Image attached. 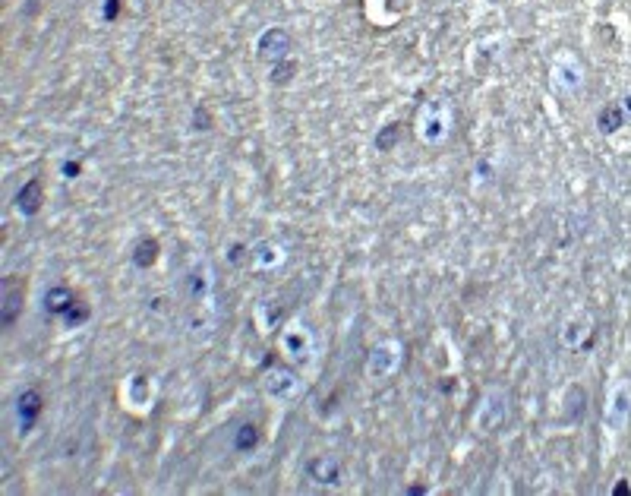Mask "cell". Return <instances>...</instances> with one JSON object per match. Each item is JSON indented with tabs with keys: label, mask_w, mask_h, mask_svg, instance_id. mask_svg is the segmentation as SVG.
<instances>
[{
	"label": "cell",
	"mask_w": 631,
	"mask_h": 496,
	"mask_svg": "<svg viewBox=\"0 0 631 496\" xmlns=\"http://www.w3.org/2000/svg\"><path fill=\"white\" fill-rule=\"evenodd\" d=\"M89 316H92V310L85 307L83 301H76V304H73V310L63 316V323H67V329H76V326H83Z\"/></svg>",
	"instance_id": "obj_12"
},
{
	"label": "cell",
	"mask_w": 631,
	"mask_h": 496,
	"mask_svg": "<svg viewBox=\"0 0 631 496\" xmlns=\"http://www.w3.org/2000/svg\"><path fill=\"white\" fill-rule=\"evenodd\" d=\"M306 474H310V480H316V484H338L341 465H338V458H332V455H316L313 462L306 465Z\"/></svg>",
	"instance_id": "obj_3"
},
{
	"label": "cell",
	"mask_w": 631,
	"mask_h": 496,
	"mask_svg": "<svg viewBox=\"0 0 631 496\" xmlns=\"http://www.w3.org/2000/svg\"><path fill=\"white\" fill-rule=\"evenodd\" d=\"M23 301H26V291L19 288L16 281L6 284V297H4V310H0V326L4 329H10L13 323H16L19 310H23Z\"/></svg>",
	"instance_id": "obj_5"
},
{
	"label": "cell",
	"mask_w": 631,
	"mask_h": 496,
	"mask_svg": "<svg viewBox=\"0 0 631 496\" xmlns=\"http://www.w3.org/2000/svg\"><path fill=\"white\" fill-rule=\"evenodd\" d=\"M79 174H83V165L79 162H63V177H79Z\"/></svg>",
	"instance_id": "obj_15"
},
{
	"label": "cell",
	"mask_w": 631,
	"mask_h": 496,
	"mask_svg": "<svg viewBox=\"0 0 631 496\" xmlns=\"http://www.w3.org/2000/svg\"><path fill=\"white\" fill-rule=\"evenodd\" d=\"M256 446H259V427L256 424H240L237 433H234V449L237 452H253Z\"/></svg>",
	"instance_id": "obj_9"
},
{
	"label": "cell",
	"mask_w": 631,
	"mask_h": 496,
	"mask_svg": "<svg viewBox=\"0 0 631 496\" xmlns=\"http://www.w3.org/2000/svg\"><path fill=\"white\" fill-rule=\"evenodd\" d=\"M117 13H120V0H105V10H101V16H105V23H114Z\"/></svg>",
	"instance_id": "obj_14"
},
{
	"label": "cell",
	"mask_w": 631,
	"mask_h": 496,
	"mask_svg": "<svg viewBox=\"0 0 631 496\" xmlns=\"http://www.w3.org/2000/svg\"><path fill=\"white\" fill-rule=\"evenodd\" d=\"M158 253H161V244L155 237H142V240H136V247H133V266H139V269H152L158 262Z\"/></svg>",
	"instance_id": "obj_7"
},
{
	"label": "cell",
	"mask_w": 631,
	"mask_h": 496,
	"mask_svg": "<svg viewBox=\"0 0 631 496\" xmlns=\"http://www.w3.org/2000/svg\"><path fill=\"white\" fill-rule=\"evenodd\" d=\"M597 127H600V133H606V136L619 133V130L625 127V114H622V108H619V105H606V108H600V114H597Z\"/></svg>",
	"instance_id": "obj_8"
},
{
	"label": "cell",
	"mask_w": 631,
	"mask_h": 496,
	"mask_svg": "<svg viewBox=\"0 0 631 496\" xmlns=\"http://www.w3.org/2000/svg\"><path fill=\"white\" fill-rule=\"evenodd\" d=\"M41 405H45V398H41L38 389H26L23 396L16 398V414H19V424H23V430L35 427V420H38V414H41Z\"/></svg>",
	"instance_id": "obj_4"
},
{
	"label": "cell",
	"mask_w": 631,
	"mask_h": 496,
	"mask_svg": "<svg viewBox=\"0 0 631 496\" xmlns=\"http://www.w3.org/2000/svg\"><path fill=\"white\" fill-rule=\"evenodd\" d=\"M625 111L631 114V98H625Z\"/></svg>",
	"instance_id": "obj_16"
},
{
	"label": "cell",
	"mask_w": 631,
	"mask_h": 496,
	"mask_svg": "<svg viewBox=\"0 0 631 496\" xmlns=\"http://www.w3.org/2000/svg\"><path fill=\"white\" fill-rule=\"evenodd\" d=\"M297 70H300V63H297V61H288V57H284V61H278L275 67H271V83H275V86H288Z\"/></svg>",
	"instance_id": "obj_10"
},
{
	"label": "cell",
	"mask_w": 631,
	"mask_h": 496,
	"mask_svg": "<svg viewBox=\"0 0 631 496\" xmlns=\"http://www.w3.org/2000/svg\"><path fill=\"white\" fill-rule=\"evenodd\" d=\"M256 51H259L262 61H284L291 51V35L284 32V29H268L266 35L259 38V45H256Z\"/></svg>",
	"instance_id": "obj_1"
},
{
	"label": "cell",
	"mask_w": 631,
	"mask_h": 496,
	"mask_svg": "<svg viewBox=\"0 0 631 496\" xmlns=\"http://www.w3.org/2000/svg\"><path fill=\"white\" fill-rule=\"evenodd\" d=\"M41 202H45V184H41L38 177L26 180V184L19 187V193H16V209L23 215H35L41 209Z\"/></svg>",
	"instance_id": "obj_2"
},
{
	"label": "cell",
	"mask_w": 631,
	"mask_h": 496,
	"mask_svg": "<svg viewBox=\"0 0 631 496\" xmlns=\"http://www.w3.org/2000/svg\"><path fill=\"white\" fill-rule=\"evenodd\" d=\"M79 297L73 294L70 288H63V284H57V288H51L45 294V310L51 313V316H67V313L73 310V304H76Z\"/></svg>",
	"instance_id": "obj_6"
},
{
	"label": "cell",
	"mask_w": 631,
	"mask_h": 496,
	"mask_svg": "<svg viewBox=\"0 0 631 496\" xmlns=\"http://www.w3.org/2000/svg\"><path fill=\"white\" fill-rule=\"evenodd\" d=\"M193 130H212V114L205 108H196L193 111Z\"/></svg>",
	"instance_id": "obj_13"
},
{
	"label": "cell",
	"mask_w": 631,
	"mask_h": 496,
	"mask_svg": "<svg viewBox=\"0 0 631 496\" xmlns=\"http://www.w3.org/2000/svg\"><path fill=\"white\" fill-rule=\"evenodd\" d=\"M398 140H401V127H398V123H388V127L379 130L376 149H379V152H392L395 145H398Z\"/></svg>",
	"instance_id": "obj_11"
}]
</instances>
